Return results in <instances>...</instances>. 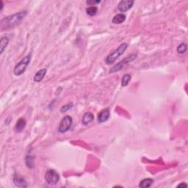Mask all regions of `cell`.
<instances>
[{"mask_svg": "<svg viewBox=\"0 0 188 188\" xmlns=\"http://www.w3.org/2000/svg\"><path fill=\"white\" fill-rule=\"evenodd\" d=\"M26 124H27V121L24 118H21L18 119V121L16 122L15 128H14L16 132H18V133L22 132V131L24 130L25 126H26Z\"/></svg>", "mask_w": 188, "mask_h": 188, "instance_id": "cell-9", "label": "cell"}, {"mask_svg": "<svg viewBox=\"0 0 188 188\" xmlns=\"http://www.w3.org/2000/svg\"><path fill=\"white\" fill-rule=\"evenodd\" d=\"M100 2H101V1H87L86 4L89 6H94L96 4H98Z\"/></svg>", "mask_w": 188, "mask_h": 188, "instance_id": "cell-21", "label": "cell"}, {"mask_svg": "<svg viewBox=\"0 0 188 188\" xmlns=\"http://www.w3.org/2000/svg\"><path fill=\"white\" fill-rule=\"evenodd\" d=\"M0 2H1V4H2V5H1V10H2V9H3V2L2 1H0Z\"/></svg>", "mask_w": 188, "mask_h": 188, "instance_id": "cell-23", "label": "cell"}, {"mask_svg": "<svg viewBox=\"0 0 188 188\" xmlns=\"http://www.w3.org/2000/svg\"><path fill=\"white\" fill-rule=\"evenodd\" d=\"M125 20H126V16L124 13H118L112 18V22L115 24H120L125 22Z\"/></svg>", "mask_w": 188, "mask_h": 188, "instance_id": "cell-13", "label": "cell"}, {"mask_svg": "<svg viewBox=\"0 0 188 188\" xmlns=\"http://www.w3.org/2000/svg\"><path fill=\"white\" fill-rule=\"evenodd\" d=\"M137 55H135V54H132V55L128 56V57L124 58V60H122L121 61H120L118 62V64H116V66H114L112 68L110 69V73L111 74V73H115L117 72H119L120 70H121L123 68H124V66H126V64L129 63V62H132L137 58Z\"/></svg>", "mask_w": 188, "mask_h": 188, "instance_id": "cell-4", "label": "cell"}, {"mask_svg": "<svg viewBox=\"0 0 188 188\" xmlns=\"http://www.w3.org/2000/svg\"><path fill=\"white\" fill-rule=\"evenodd\" d=\"M73 123V119L71 116H66L62 119L60 123L58 131L60 133H65L69 130Z\"/></svg>", "mask_w": 188, "mask_h": 188, "instance_id": "cell-6", "label": "cell"}, {"mask_svg": "<svg viewBox=\"0 0 188 188\" xmlns=\"http://www.w3.org/2000/svg\"><path fill=\"white\" fill-rule=\"evenodd\" d=\"M154 183V180L152 179L148 178L144 179L143 180L141 181V182L139 184V187L141 188H147L151 187L152 184Z\"/></svg>", "mask_w": 188, "mask_h": 188, "instance_id": "cell-15", "label": "cell"}, {"mask_svg": "<svg viewBox=\"0 0 188 188\" xmlns=\"http://www.w3.org/2000/svg\"><path fill=\"white\" fill-rule=\"evenodd\" d=\"M9 43V39L7 37H2L0 39V54H2L3 52L7 47V46Z\"/></svg>", "mask_w": 188, "mask_h": 188, "instance_id": "cell-14", "label": "cell"}, {"mask_svg": "<svg viewBox=\"0 0 188 188\" xmlns=\"http://www.w3.org/2000/svg\"><path fill=\"white\" fill-rule=\"evenodd\" d=\"M135 3V2L132 0H121L118 5V10L121 13L124 12H126L127 10L131 9Z\"/></svg>", "mask_w": 188, "mask_h": 188, "instance_id": "cell-7", "label": "cell"}, {"mask_svg": "<svg viewBox=\"0 0 188 188\" xmlns=\"http://www.w3.org/2000/svg\"><path fill=\"white\" fill-rule=\"evenodd\" d=\"M25 162L28 168H34V156L30 153L27 154V155L25 157Z\"/></svg>", "mask_w": 188, "mask_h": 188, "instance_id": "cell-16", "label": "cell"}, {"mask_svg": "<svg viewBox=\"0 0 188 188\" xmlns=\"http://www.w3.org/2000/svg\"><path fill=\"white\" fill-rule=\"evenodd\" d=\"M47 68H42V69H40L36 72V74H35L34 78L33 80L35 82H40L43 80V79L44 78L46 74H47Z\"/></svg>", "mask_w": 188, "mask_h": 188, "instance_id": "cell-11", "label": "cell"}, {"mask_svg": "<svg viewBox=\"0 0 188 188\" xmlns=\"http://www.w3.org/2000/svg\"><path fill=\"white\" fill-rule=\"evenodd\" d=\"M94 119V115L92 112H87L86 113L84 114V116H82V123L83 125H87L90 123H91Z\"/></svg>", "mask_w": 188, "mask_h": 188, "instance_id": "cell-12", "label": "cell"}, {"mask_svg": "<svg viewBox=\"0 0 188 188\" xmlns=\"http://www.w3.org/2000/svg\"><path fill=\"white\" fill-rule=\"evenodd\" d=\"M110 112L109 108H106L100 112V113L98 115V122L99 124H103V123L106 122L110 118Z\"/></svg>", "mask_w": 188, "mask_h": 188, "instance_id": "cell-8", "label": "cell"}, {"mask_svg": "<svg viewBox=\"0 0 188 188\" xmlns=\"http://www.w3.org/2000/svg\"><path fill=\"white\" fill-rule=\"evenodd\" d=\"M27 11L23 10V11L12 14V15L8 16L7 17L2 18L0 22V28L2 30L4 31L15 27L22 22L25 16H27Z\"/></svg>", "mask_w": 188, "mask_h": 188, "instance_id": "cell-1", "label": "cell"}, {"mask_svg": "<svg viewBox=\"0 0 188 188\" xmlns=\"http://www.w3.org/2000/svg\"><path fill=\"white\" fill-rule=\"evenodd\" d=\"M98 8L96 6H91L86 9V13L90 16H93L97 13Z\"/></svg>", "mask_w": 188, "mask_h": 188, "instance_id": "cell-18", "label": "cell"}, {"mask_svg": "<svg viewBox=\"0 0 188 188\" xmlns=\"http://www.w3.org/2000/svg\"><path fill=\"white\" fill-rule=\"evenodd\" d=\"M12 180H13L14 185H15L16 187H23V188L28 187L27 183L26 182V181H25L24 179L22 178V177H20L18 176H15L13 177V179H12Z\"/></svg>", "mask_w": 188, "mask_h": 188, "instance_id": "cell-10", "label": "cell"}, {"mask_svg": "<svg viewBox=\"0 0 188 188\" xmlns=\"http://www.w3.org/2000/svg\"><path fill=\"white\" fill-rule=\"evenodd\" d=\"M131 74H124V76H123L122 79H121V85H122V87H126V86H127V85H129V82H130V81H131Z\"/></svg>", "mask_w": 188, "mask_h": 188, "instance_id": "cell-17", "label": "cell"}, {"mask_svg": "<svg viewBox=\"0 0 188 188\" xmlns=\"http://www.w3.org/2000/svg\"><path fill=\"white\" fill-rule=\"evenodd\" d=\"M45 179L49 185H55L60 180V175L55 170L50 169L45 173Z\"/></svg>", "mask_w": 188, "mask_h": 188, "instance_id": "cell-5", "label": "cell"}, {"mask_svg": "<svg viewBox=\"0 0 188 188\" xmlns=\"http://www.w3.org/2000/svg\"><path fill=\"white\" fill-rule=\"evenodd\" d=\"M127 47H128V44H127L126 43H121L113 52L110 54V55L105 58L106 64L111 65L114 63L115 61H116L120 56H121L124 53L125 51L127 49Z\"/></svg>", "mask_w": 188, "mask_h": 188, "instance_id": "cell-2", "label": "cell"}, {"mask_svg": "<svg viewBox=\"0 0 188 188\" xmlns=\"http://www.w3.org/2000/svg\"><path fill=\"white\" fill-rule=\"evenodd\" d=\"M73 106V104L72 103H69L68 104H66V105L62 106L61 107V109H60V112H62V113H63V112H66L68 111V110H70L71 108H72Z\"/></svg>", "mask_w": 188, "mask_h": 188, "instance_id": "cell-20", "label": "cell"}, {"mask_svg": "<svg viewBox=\"0 0 188 188\" xmlns=\"http://www.w3.org/2000/svg\"><path fill=\"white\" fill-rule=\"evenodd\" d=\"M31 61V54H29L27 56L23 58L20 62H18L17 64L16 65V66L14 67L13 73L16 76L19 77L21 75H22L26 71L27 68L29 66V64L30 63Z\"/></svg>", "mask_w": 188, "mask_h": 188, "instance_id": "cell-3", "label": "cell"}, {"mask_svg": "<svg viewBox=\"0 0 188 188\" xmlns=\"http://www.w3.org/2000/svg\"><path fill=\"white\" fill-rule=\"evenodd\" d=\"M187 187V184H185V183H181V184H179V185H178V187Z\"/></svg>", "mask_w": 188, "mask_h": 188, "instance_id": "cell-22", "label": "cell"}, {"mask_svg": "<svg viewBox=\"0 0 188 188\" xmlns=\"http://www.w3.org/2000/svg\"><path fill=\"white\" fill-rule=\"evenodd\" d=\"M177 53L179 54V55H182V54H185L186 51H187V44L185 43H181L178 46L176 49Z\"/></svg>", "mask_w": 188, "mask_h": 188, "instance_id": "cell-19", "label": "cell"}]
</instances>
